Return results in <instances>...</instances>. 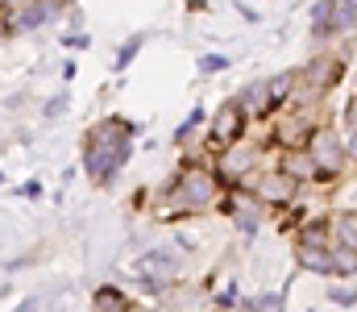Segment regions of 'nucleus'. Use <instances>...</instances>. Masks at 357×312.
I'll list each match as a JSON object with an SVG mask.
<instances>
[{
  "label": "nucleus",
  "instance_id": "8",
  "mask_svg": "<svg viewBox=\"0 0 357 312\" xmlns=\"http://www.w3.org/2000/svg\"><path fill=\"white\" fill-rule=\"evenodd\" d=\"M254 196L262 200V205H274V208H287L295 205V196H299V184L287 175V171H262L258 175V184H254Z\"/></svg>",
  "mask_w": 357,
  "mask_h": 312
},
{
  "label": "nucleus",
  "instance_id": "28",
  "mask_svg": "<svg viewBox=\"0 0 357 312\" xmlns=\"http://www.w3.org/2000/svg\"><path fill=\"white\" fill-rule=\"evenodd\" d=\"M21 196H42V184H38V179H25V184H21Z\"/></svg>",
  "mask_w": 357,
  "mask_h": 312
},
{
  "label": "nucleus",
  "instance_id": "12",
  "mask_svg": "<svg viewBox=\"0 0 357 312\" xmlns=\"http://www.w3.org/2000/svg\"><path fill=\"white\" fill-rule=\"evenodd\" d=\"M328 229H333V246L341 250H357V212L354 208H341L328 216Z\"/></svg>",
  "mask_w": 357,
  "mask_h": 312
},
{
  "label": "nucleus",
  "instance_id": "27",
  "mask_svg": "<svg viewBox=\"0 0 357 312\" xmlns=\"http://www.w3.org/2000/svg\"><path fill=\"white\" fill-rule=\"evenodd\" d=\"M38 309H42V300H38V296H25V300H21L13 312H38Z\"/></svg>",
  "mask_w": 357,
  "mask_h": 312
},
{
  "label": "nucleus",
  "instance_id": "7",
  "mask_svg": "<svg viewBox=\"0 0 357 312\" xmlns=\"http://www.w3.org/2000/svg\"><path fill=\"white\" fill-rule=\"evenodd\" d=\"M241 129H245V108H241V101H225L216 108L212 125H208V142L216 150H229V146L241 142Z\"/></svg>",
  "mask_w": 357,
  "mask_h": 312
},
{
  "label": "nucleus",
  "instance_id": "11",
  "mask_svg": "<svg viewBox=\"0 0 357 312\" xmlns=\"http://www.w3.org/2000/svg\"><path fill=\"white\" fill-rule=\"evenodd\" d=\"M278 171H287L295 184H312V179H320V171H316V163H312V154H307L303 146H295V150H282V163H278Z\"/></svg>",
  "mask_w": 357,
  "mask_h": 312
},
{
  "label": "nucleus",
  "instance_id": "2",
  "mask_svg": "<svg viewBox=\"0 0 357 312\" xmlns=\"http://www.w3.org/2000/svg\"><path fill=\"white\" fill-rule=\"evenodd\" d=\"M216 200V175L204 167H183L178 179L167 188V205L175 212H204Z\"/></svg>",
  "mask_w": 357,
  "mask_h": 312
},
{
  "label": "nucleus",
  "instance_id": "6",
  "mask_svg": "<svg viewBox=\"0 0 357 312\" xmlns=\"http://www.w3.org/2000/svg\"><path fill=\"white\" fill-rule=\"evenodd\" d=\"M341 71H345V63H341L337 54H316V59L303 67V75H299V88H303V96H307V101H320V96H328V88L341 80Z\"/></svg>",
  "mask_w": 357,
  "mask_h": 312
},
{
  "label": "nucleus",
  "instance_id": "17",
  "mask_svg": "<svg viewBox=\"0 0 357 312\" xmlns=\"http://www.w3.org/2000/svg\"><path fill=\"white\" fill-rule=\"evenodd\" d=\"M142 46H146V38H142V34H133V38H129V42L116 50V63H112V71H125V67L137 59V50H142Z\"/></svg>",
  "mask_w": 357,
  "mask_h": 312
},
{
  "label": "nucleus",
  "instance_id": "29",
  "mask_svg": "<svg viewBox=\"0 0 357 312\" xmlns=\"http://www.w3.org/2000/svg\"><path fill=\"white\" fill-rule=\"evenodd\" d=\"M75 75H79V67H75V59H71V63H63V80H67V84H71V80H75Z\"/></svg>",
  "mask_w": 357,
  "mask_h": 312
},
{
  "label": "nucleus",
  "instance_id": "19",
  "mask_svg": "<svg viewBox=\"0 0 357 312\" xmlns=\"http://www.w3.org/2000/svg\"><path fill=\"white\" fill-rule=\"evenodd\" d=\"M278 304H282V296L270 292V296H254V300H245L237 312H278Z\"/></svg>",
  "mask_w": 357,
  "mask_h": 312
},
{
  "label": "nucleus",
  "instance_id": "21",
  "mask_svg": "<svg viewBox=\"0 0 357 312\" xmlns=\"http://www.w3.org/2000/svg\"><path fill=\"white\" fill-rule=\"evenodd\" d=\"M195 125H204V104H199V108H191V112H187V117L178 121V129H175V142H187Z\"/></svg>",
  "mask_w": 357,
  "mask_h": 312
},
{
  "label": "nucleus",
  "instance_id": "13",
  "mask_svg": "<svg viewBox=\"0 0 357 312\" xmlns=\"http://www.w3.org/2000/svg\"><path fill=\"white\" fill-rule=\"evenodd\" d=\"M237 101L245 108V117H270V80H254Z\"/></svg>",
  "mask_w": 357,
  "mask_h": 312
},
{
  "label": "nucleus",
  "instance_id": "4",
  "mask_svg": "<svg viewBox=\"0 0 357 312\" xmlns=\"http://www.w3.org/2000/svg\"><path fill=\"white\" fill-rule=\"evenodd\" d=\"M129 275L137 279L142 292H171L178 279V254H171V250H146V254L133 258Z\"/></svg>",
  "mask_w": 357,
  "mask_h": 312
},
{
  "label": "nucleus",
  "instance_id": "16",
  "mask_svg": "<svg viewBox=\"0 0 357 312\" xmlns=\"http://www.w3.org/2000/svg\"><path fill=\"white\" fill-rule=\"evenodd\" d=\"M357 25V0H345V4H333V21H328V38L333 34H345Z\"/></svg>",
  "mask_w": 357,
  "mask_h": 312
},
{
  "label": "nucleus",
  "instance_id": "30",
  "mask_svg": "<svg viewBox=\"0 0 357 312\" xmlns=\"http://www.w3.org/2000/svg\"><path fill=\"white\" fill-rule=\"evenodd\" d=\"M4 29H13V21L4 17V4H0V34H4Z\"/></svg>",
  "mask_w": 357,
  "mask_h": 312
},
{
  "label": "nucleus",
  "instance_id": "31",
  "mask_svg": "<svg viewBox=\"0 0 357 312\" xmlns=\"http://www.w3.org/2000/svg\"><path fill=\"white\" fill-rule=\"evenodd\" d=\"M4 292H8V283H0V296H4Z\"/></svg>",
  "mask_w": 357,
  "mask_h": 312
},
{
  "label": "nucleus",
  "instance_id": "18",
  "mask_svg": "<svg viewBox=\"0 0 357 312\" xmlns=\"http://www.w3.org/2000/svg\"><path fill=\"white\" fill-rule=\"evenodd\" d=\"M333 275H357V250L333 246Z\"/></svg>",
  "mask_w": 357,
  "mask_h": 312
},
{
  "label": "nucleus",
  "instance_id": "1",
  "mask_svg": "<svg viewBox=\"0 0 357 312\" xmlns=\"http://www.w3.org/2000/svg\"><path fill=\"white\" fill-rule=\"evenodd\" d=\"M133 138H137V129L125 117H108L104 125L91 129L88 146H84V171L91 175V184L104 188V184H112L121 175V167L133 154Z\"/></svg>",
  "mask_w": 357,
  "mask_h": 312
},
{
  "label": "nucleus",
  "instance_id": "25",
  "mask_svg": "<svg viewBox=\"0 0 357 312\" xmlns=\"http://www.w3.org/2000/svg\"><path fill=\"white\" fill-rule=\"evenodd\" d=\"M63 46H67V50H88L91 38L88 34H71V29H67V34H63Z\"/></svg>",
  "mask_w": 357,
  "mask_h": 312
},
{
  "label": "nucleus",
  "instance_id": "22",
  "mask_svg": "<svg viewBox=\"0 0 357 312\" xmlns=\"http://www.w3.org/2000/svg\"><path fill=\"white\" fill-rule=\"evenodd\" d=\"M199 71H204V75L229 71V54H199Z\"/></svg>",
  "mask_w": 357,
  "mask_h": 312
},
{
  "label": "nucleus",
  "instance_id": "14",
  "mask_svg": "<svg viewBox=\"0 0 357 312\" xmlns=\"http://www.w3.org/2000/svg\"><path fill=\"white\" fill-rule=\"evenodd\" d=\"M295 262L312 275H333V250H312V246H295Z\"/></svg>",
  "mask_w": 357,
  "mask_h": 312
},
{
  "label": "nucleus",
  "instance_id": "26",
  "mask_svg": "<svg viewBox=\"0 0 357 312\" xmlns=\"http://www.w3.org/2000/svg\"><path fill=\"white\" fill-rule=\"evenodd\" d=\"M345 125H349V133H357V96L349 101V108H345Z\"/></svg>",
  "mask_w": 357,
  "mask_h": 312
},
{
  "label": "nucleus",
  "instance_id": "32",
  "mask_svg": "<svg viewBox=\"0 0 357 312\" xmlns=\"http://www.w3.org/2000/svg\"><path fill=\"white\" fill-rule=\"evenodd\" d=\"M133 312H158V309H133Z\"/></svg>",
  "mask_w": 357,
  "mask_h": 312
},
{
  "label": "nucleus",
  "instance_id": "23",
  "mask_svg": "<svg viewBox=\"0 0 357 312\" xmlns=\"http://www.w3.org/2000/svg\"><path fill=\"white\" fill-rule=\"evenodd\" d=\"M328 300H333L337 309H354V304H357V292H354V288H328Z\"/></svg>",
  "mask_w": 357,
  "mask_h": 312
},
{
  "label": "nucleus",
  "instance_id": "24",
  "mask_svg": "<svg viewBox=\"0 0 357 312\" xmlns=\"http://www.w3.org/2000/svg\"><path fill=\"white\" fill-rule=\"evenodd\" d=\"M67 104H71V96H67V92H59V96H50V101H46L42 117H50V121H54V117H63V112H67Z\"/></svg>",
  "mask_w": 357,
  "mask_h": 312
},
{
  "label": "nucleus",
  "instance_id": "20",
  "mask_svg": "<svg viewBox=\"0 0 357 312\" xmlns=\"http://www.w3.org/2000/svg\"><path fill=\"white\" fill-rule=\"evenodd\" d=\"M237 300H241V292H237V283H225L216 296H212V309H220V312H229V309H237Z\"/></svg>",
  "mask_w": 357,
  "mask_h": 312
},
{
  "label": "nucleus",
  "instance_id": "15",
  "mask_svg": "<svg viewBox=\"0 0 357 312\" xmlns=\"http://www.w3.org/2000/svg\"><path fill=\"white\" fill-rule=\"evenodd\" d=\"M91 304L96 312H133V304L112 288V283H104V288H96V296H91Z\"/></svg>",
  "mask_w": 357,
  "mask_h": 312
},
{
  "label": "nucleus",
  "instance_id": "5",
  "mask_svg": "<svg viewBox=\"0 0 357 312\" xmlns=\"http://www.w3.org/2000/svg\"><path fill=\"white\" fill-rule=\"evenodd\" d=\"M303 150L312 154L320 179H337V175L345 171V163H349L345 138H337V129H328V125H316V129L307 133V146H303Z\"/></svg>",
  "mask_w": 357,
  "mask_h": 312
},
{
  "label": "nucleus",
  "instance_id": "3",
  "mask_svg": "<svg viewBox=\"0 0 357 312\" xmlns=\"http://www.w3.org/2000/svg\"><path fill=\"white\" fill-rule=\"evenodd\" d=\"M216 171H220V184L254 188V184H258V175H262V146L241 138L237 146L220 150V163H216Z\"/></svg>",
  "mask_w": 357,
  "mask_h": 312
},
{
  "label": "nucleus",
  "instance_id": "10",
  "mask_svg": "<svg viewBox=\"0 0 357 312\" xmlns=\"http://www.w3.org/2000/svg\"><path fill=\"white\" fill-rule=\"evenodd\" d=\"M59 13H63V4H59V0H42V4H17V13H13V29H42V25H50Z\"/></svg>",
  "mask_w": 357,
  "mask_h": 312
},
{
  "label": "nucleus",
  "instance_id": "9",
  "mask_svg": "<svg viewBox=\"0 0 357 312\" xmlns=\"http://www.w3.org/2000/svg\"><path fill=\"white\" fill-rule=\"evenodd\" d=\"M262 216H266V205H262L258 196H250V192H237V196H233V221H237V233L254 237V233L262 229Z\"/></svg>",
  "mask_w": 357,
  "mask_h": 312
}]
</instances>
